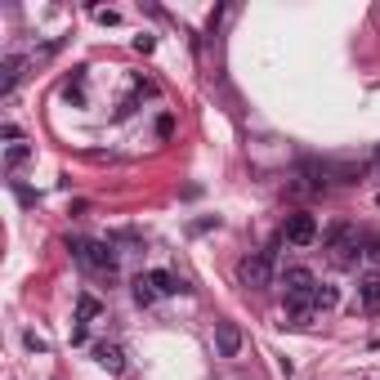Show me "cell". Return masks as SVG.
Returning <instances> with one entry per match:
<instances>
[{"instance_id": "6da1fadb", "label": "cell", "mask_w": 380, "mask_h": 380, "mask_svg": "<svg viewBox=\"0 0 380 380\" xmlns=\"http://www.w3.org/2000/svg\"><path fill=\"white\" fill-rule=\"evenodd\" d=\"M67 251L77 255V264H81V268H90V273H103V277H112V273H117V251H112V242L67 237Z\"/></svg>"}, {"instance_id": "7a4b0ae2", "label": "cell", "mask_w": 380, "mask_h": 380, "mask_svg": "<svg viewBox=\"0 0 380 380\" xmlns=\"http://www.w3.org/2000/svg\"><path fill=\"white\" fill-rule=\"evenodd\" d=\"M322 247H327V255H331V260H336V264H353V260H358V255H362V251H358V247H362V232L353 228L349 219H336V224L327 228Z\"/></svg>"}, {"instance_id": "3957f363", "label": "cell", "mask_w": 380, "mask_h": 380, "mask_svg": "<svg viewBox=\"0 0 380 380\" xmlns=\"http://www.w3.org/2000/svg\"><path fill=\"white\" fill-rule=\"evenodd\" d=\"M237 277H242V287H251V291H268L273 287V251L247 255V260L237 264Z\"/></svg>"}, {"instance_id": "277c9868", "label": "cell", "mask_w": 380, "mask_h": 380, "mask_svg": "<svg viewBox=\"0 0 380 380\" xmlns=\"http://www.w3.org/2000/svg\"><path fill=\"white\" fill-rule=\"evenodd\" d=\"M282 237H287L291 247H313V242H317V219H313L309 211L287 215V224H282Z\"/></svg>"}, {"instance_id": "5b68a950", "label": "cell", "mask_w": 380, "mask_h": 380, "mask_svg": "<svg viewBox=\"0 0 380 380\" xmlns=\"http://www.w3.org/2000/svg\"><path fill=\"white\" fill-rule=\"evenodd\" d=\"M215 353L219 358H237L242 353V327L237 322H215Z\"/></svg>"}, {"instance_id": "8992f818", "label": "cell", "mask_w": 380, "mask_h": 380, "mask_svg": "<svg viewBox=\"0 0 380 380\" xmlns=\"http://www.w3.org/2000/svg\"><path fill=\"white\" fill-rule=\"evenodd\" d=\"M358 309L362 313H380V273H367L358 282Z\"/></svg>"}, {"instance_id": "52a82bcc", "label": "cell", "mask_w": 380, "mask_h": 380, "mask_svg": "<svg viewBox=\"0 0 380 380\" xmlns=\"http://www.w3.org/2000/svg\"><path fill=\"white\" fill-rule=\"evenodd\" d=\"M152 287H157V296H179V291H188V282H183L179 273H170V268H152Z\"/></svg>"}, {"instance_id": "ba28073f", "label": "cell", "mask_w": 380, "mask_h": 380, "mask_svg": "<svg viewBox=\"0 0 380 380\" xmlns=\"http://www.w3.org/2000/svg\"><path fill=\"white\" fill-rule=\"evenodd\" d=\"M94 362H99L103 367V372H126V353H121V345H99V349H94Z\"/></svg>"}, {"instance_id": "9c48e42d", "label": "cell", "mask_w": 380, "mask_h": 380, "mask_svg": "<svg viewBox=\"0 0 380 380\" xmlns=\"http://www.w3.org/2000/svg\"><path fill=\"white\" fill-rule=\"evenodd\" d=\"M22 67H27V58H18V54H9V58H5V77H0V94H14V90H18V81H22Z\"/></svg>"}, {"instance_id": "30bf717a", "label": "cell", "mask_w": 380, "mask_h": 380, "mask_svg": "<svg viewBox=\"0 0 380 380\" xmlns=\"http://www.w3.org/2000/svg\"><path fill=\"white\" fill-rule=\"evenodd\" d=\"M27 162H32L27 143H9V148H5V170H18V166H27Z\"/></svg>"}, {"instance_id": "8fae6325", "label": "cell", "mask_w": 380, "mask_h": 380, "mask_svg": "<svg viewBox=\"0 0 380 380\" xmlns=\"http://www.w3.org/2000/svg\"><path fill=\"white\" fill-rule=\"evenodd\" d=\"M99 313H103V304L94 300V296H81V300H77V322H81V327H85V322H94Z\"/></svg>"}, {"instance_id": "7c38bea8", "label": "cell", "mask_w": 380, "mask_h": 380, "mask_svg": "<svg viewBox=\"0 0 380 380\" xmlns=\"http://www.w3.org/2000/svg\"><path fill=\"white\" fill-rule=\"evenodd\" d=\"M134 300H139L143 309H148V304L157 300V287H152V277H148V273H143V277H134Z\"/></svg>"}, {"instance_id": "4fadbf2b", "label": "cell", "mask_w": 380, "mask_h": 380, "mask_svg": "<svg viewBox=\"0 0 380 380\" xmlns=\"http://www.w3.org/2000/svg\"><path fill=\"white\" fill-rule=\"evenodd\" d=\"M63 94H67L72 103H85V72H77V77L63 85Z\"/></svg>"}, {"instance_id": "5bb4252c", "label": "cell", "mask_w": 380, "mask_h": 380, "mask_svg": "<svg viewBox=\"0 0 380 380\" xmlns=\"http://www.w3.org/2000/svg\"><path fill=\"white\" fill-rule=\"evenodd\" d=\"M313 300H317V309H336V300H340V296H336V287L317 282V296H313Z\"/></svg>"}, {"instance_id": "9a60e30c", "label": "cell", "mask_w": 380, "mask_h": 380, "mask_svg": "<svg viewBox=\"0 0 380 380\" xmlns=\"http://www.w3.org/2000/svg\"><path fill=\"white\" fill-rule=\"evenodd\" d=\"M90 14L99 18V22H107V27H117V22H121V14H117V9H90Z\"/></svg>"}, {"instance_id": "2e32d148", "label": "cell", "mask_w": 380, "mask_h": 380, "mask_svg": "<svg viewBox=\"0 0 380 380\" xmlns=\"http://www.w3.org/2000/svg\"><path fill=\"white\" fill-rule=\"evenodd\" d=\"M0 139H9V143H18V139H22V130L14 126V121H5V126H0Z\"/></svg>"}, {"instance_id": "e0dca14e", "label": "cell", "mask_w": 380, "mask_h": 380, "mask_svg": "<svg viewBox=\"0 0 380 380\" xmlns=\"http://www.w3.org/2000/svg\"><path fill=\"white\" fill-rule=\"evenodd\" d=\"M22 345H27L32 353H45V340H41V336H36V331H27V336H22Z\"/></svg>"}, {"instance_id": "ac0fdd59", "label": "cell", "mask_w": 380, "mask_h": 380, "mask_svg": "<svg viewBox=\"0 0 380 380\" xmlns=\"http://www.w3.org/2000/svg\"><path fill=\"white\" fill-rule=\"evenodd\" d=\"M152 45H157V41H152L148 32H143V36H134V50H139V54H152Z\"/></svg>"}, {"instance_id": "d6986e66", "label": "cell", "mask_w": 380, "mask_h": 380, "mask_svg": "<svg viewBox=\"0 0 380 380\" xmlns=\"http://www.w3.org/2000/svg\"><path fill=\"white\" fill-rule=\"evenodd\" d=\"M170 130H175V121H170V117L157 121V134H162V139H170Z\"/></svg>"}, {"instance_id": "ffe728a7", "label": "cell", "mask_w": 380, "mask_h": 380, "mask_svg": "<svg viewBox=\"0 0 380 380\" xmlns=\"http://www.w3.org/2000/svg\"><path fill=\"white\" fill-rule=\"evenodd\" d=\"M367 255H372V260H380V237H367Z\"/></svg>"}, {"instance_id": "44dd1931", "label": "cell", "mask_w": 380, "mask_h": 380, "mask_svg": "<svg viewBox=\"0 0 380 380\" xmlns=\"http://www.w3.org/2000/svg\"><path fill=\"white\" fill-rule=\"evenodd\" d=\"M376 162H380V148H376Z\"/></svg>"}]
</instances>
